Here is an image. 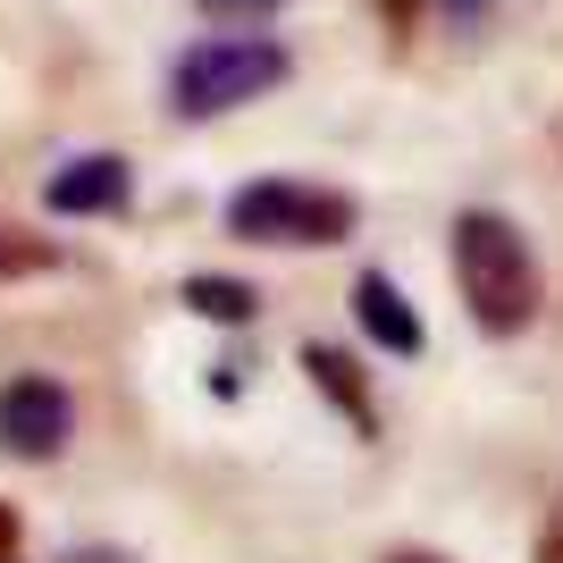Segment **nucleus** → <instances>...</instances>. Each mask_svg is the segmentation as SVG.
Wrapping results in <instances>:
<instances>
[{
	"instance_id": "nucleus-1",
	"label": "nucleus",
	"mask_w": 563,
	"mask_h": 563,
	"mask_svg": "<svg viewBox=\"0 0 563 563\" xmlns=\"http://www.w3.org/2000/svg\"><path fill=\"white\" fill-rule=\"evenodd\" d=\"M454 278H463V303L488 336H521L539 320V295H547L539 253H530V235L505 211H463L454 219Z\"/></svg>"
},
{
	"instance_id": "nucleus-2",
	"label": "nucleus",
	"mask_w": 563,
	"mask_h": 563,
	"mask_svg": "<svg viewBox=\"0 0 563 563\" xmlns=\"http://www.w3.org/2000/svg\"><path fill=\"white\" fill-rule=\"evenodd\" d=\"M269 85H286V51L269 34H219V43H194L168 76V110L177 118H228L244 101H261Z\"/></svg>"
},
{
	"instance_id": "nucleus-3",
	"label": "nucleus",
	"mask_w": 563,
	"mask_h": 563,
	"mask_svg": "<svg viewBox=\"0 0 563 563\" xmlns=\"http://www.w3.org/2000/svg\"><path fill=\"white\" fill-rule=\"evenodd\" d=\"M228 235H244V244H345L353 202L345 194H320V186L269 177V186H244L228 202Z\"/></svg>"
},
{
	"instance_id": "nucleus-4",
	"label": "nucleus",
	"mask_w": 563,
	"mask_h": 563,
	"mask_svg": "<svg viewBox=\"0 0 563 563\" xmlns=\"http://www.w3.org/2000/svg\"><path fill=\"white\" fill-rule=\"evenodd\" d=\"M76 438V404L59 378H9L0 387V446L18 463H51Z\"/></svg>"
},
{
	"instance_id": "nucleus-5",
	"label": "nucleus",
	"mask_w": 563,
	"mask_h": 563,
	"mask_svg": "<svg viewBox=\"0 0 563 563\" xmlns=\"http://www.w3.org/2000/svg\"><path fill=\"white\" fill-rule=\"evenodd\" d=\"M135 202V168L118 161V152H85L51 177V211L59 219H101V211H126Z\"/></svg>"
},
{
	"instance_id": "nucleus-6",
	"label": "nucleus",
	"mask_w": 563,
	"mask_h": 563,
	"mask_svg": "<svg viewBox=\"0 0 563 563\" xmlns=\"http://www.w3.org/2000/svg\"><path fill=\"white\" fill-rule=\"evenodd\" d=\"M353 320H362V336H371V345L404 353V362H412V353L429 345V329H421V311L404 303V286L387 278V269H362V278H353Z\"/></svg>"
},
{
	"instance_id": "nucleus-7",
	"label": "nucleus",
	"mask_w": 563,
	"mask_h": 563,
	"mask_svg": "<svg viewBox=\"0 0 563 563\" xmlns=\"http://www.w3.org/2000/svg\"><path fill=\"white\" fill-rule=\"evenodd\" d=\"M303 371H311V387H320V396H336V404H345V421L371 438L378 412H371V396H362V362H353V353H336V345H303Z\"/></svg>"
},
{
	"instance_id": "nucleus-8",
	"label": "nucleus",
	"mask_w": 563,
	"mask_h": 563,
	"mask_svg": "<svg viewBox=\"0 0 563 563\" xmlns=\"http://www.w3.org/2000/svg\"><path fill=\"white\" fill-rule=\"evenodd\" d=\"M186 303L202 311V320H219V329H244L261 311V295L244 278H211V269H202V278H186Z\"/></svg>"
},
{
	"instance_id": "nucleus-9",
	"label": "nucleus",
	"mask_w": 563,
	"mask_h": 563,
	"mask_svg": "<svg viewBox=\"0 0 563 563\" xmlns=\"http://www.w3.org/2000/svg\"><path fill=\"white\" fill-rule=\"evenodd\" d=\"M43 244H18V228H0V269H43Z\"/></svg>"
},
{
	"instance_id": "nucleus-10",
	"label": "nucleus",
	"mask_w": 563,
	"mask_h": 563,
	"mask_svg": "<svg viewBox=\"0 0 563 563\" xmlns=\"http://www.w3.org/2000/svg\"><path fill=\"white\" fill-rule=\"evenodd\" d=\"M202 9H211V18H228V25H261L278 0H202Z\"/></svg>"
},
{
	"instance_id": "nucleus-11",
	"label": "nucleus",
	"mask_w": 563,
	"mask_h": 563,
	"mask_svg": "<svg viewBox=\"0 0 563 563\" xmlns=\"http://www.w3.org/2000/svg\"><path fill=\"white\" fill-rule=\"evenodd\" d=\"M9 547H18V514L0 505V563H9Z\"/></svg>"
},
{
	"instance_id": "nucleus-12",
	"label": "nucleus",
	"mask_w": 563,
	"mask_h": 563,
	"mask_svg": "<svg viewBox=\"0 0 563 563\" xmlns=\"http://www.w3.org/2000/svg\"><path fill=\"white\" fill-rule=\"evenodd\" d=\"M387 563H438V555H421V547H404V555H387Z\"/></svg>"
},
{
	"instance_id": "nucleus-13",
	"label": "nucleus",
	"mask_w": 563,
	"mask_h": 563,
	"mask_svg": "<svg viewBox=\"0 0 563 563\" xmlns=\"http://www.w3.org/2000/svg\"><path fill=\"white\" fill-rule=\"evenodd\" d=\"M76 563H118V555H76Z\"/></svg>"
}]
</instances>
